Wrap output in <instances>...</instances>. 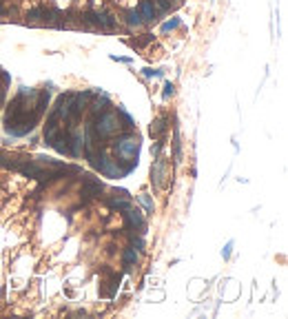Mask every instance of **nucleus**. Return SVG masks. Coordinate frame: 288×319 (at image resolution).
Wrapping results in <instances>:
<instances>
[{"label":"nucleus","mask_w":288,"mask_h":319,"mask_svg":"<svg viewBox=\"0 0 288 319\" xmlns=\"http://www.w3.org/2000/svg\"><path fill=\"white\" fill-rule=\"evenodd\" d=\"M93 129H96L100 138H111L122 129V120H120L116 111H104L93 118Z\"/></svg>","instance_id":"2"},{"label":"nucleus","mask_w":288,"mask_h":319,"mask_svg":"<svg viewBox=\"0 0 288 319\" xmlns=\"http://www.w3.org/2000/svg\"><path fill=\"white\" fill-rule=\"evenodd\" d=\"M131 248L144 250V239H142V237H136V235H131Z\"/></svg>","instance_id":"19"},{"label":"nucleus","mask_w":288,"mask_h":319,"mask_svg":"<svg viewBox=\"0 0 288 319\" xmlns=\"http://www.w3.org/2000/svg\"><path fill=\"white\" fill-rule=\"evenodd\" d=\"M160 149H162V140H158V142L151 146V153L153 155H160Z\"/></svg>","instance_id":"22"},{"label":"nucleus","mask_w":288,"mask_h":319,"mask_svg":"<svg viewBox=\"0 0 288 319\" xmlns=\"http://www.w3.org/2000/svg\"><path fill=\"white\" fill-rule=\"evenodd\" d=\"M173 93H175V86H173L171 82H169V84H164V98H171Z\"/></svg>","instance_id":"20"},{"label":"nucleus","mask_w":288,"mask_h":319,"mask_svg":"<svg viewBox=\"0 0 288 319\" xmlns=\"http://www.w3.org/2000/svg\"><path fill=\"white\" fill-rule=\"evenodd\" d=\"M3 13H5V7H3V5H0V16H3Z\"/></svg>","instance_id":"24"},{"label":"nucleus","mask_w":288,"mask_h":319,"mask_svg":"<svg viewBox=\"0 0 288 319\" xmlns=\"http://www.w3.org/2000/svg\"><path fill=\"white\" fill-rule=\"evenodd\" d=\"M138 11H140V16H142L144 22H156V20H158L156 3H151V0H140Z\"/></svg>","instance_id":"10"},{"label":"nucleus","mask_w":288,"mask_h":319,"mask_svg":"<svg viewBox=\"0 0 288 319\" xmlns=\"http://www.w3.org/2000/svg\"><path fill=\"white\" fill-rule=\"evenodd\" d=\"M140 151V135L138 133H122L120 138L113 140V153L120 160H129L133 162V157H138Z\"/></svg>","instance_id":"1"},{"label":"nucleus","mask_w":288,"mask_h":319,"mask_svg":"<svg viewBox=\"0 0 288 319\" xmlns=\"http://www.w3.org/2000/svg\"><path fill=\"white\" fill-rule=\"evenodd\" d=\"M102 182H100V179H93V177H86L84 179V189H82V193H80V195H82V202H89L91 197H96V195H100V193H102Z\"/></svg>","instance_id":"9"},{"label":"nucleus","mask_w":288,"mask_h":319,"mask_svg":"<svg viewBox=\"0 0 288 319\" xmlns=\"http://www.w3.org/2000/svg\"><path fill=\"white\" fill-rule=\"evenodd\" d=\"M27 18H29L31 22H47V20H51V18H60V11L49 9V7H36V9H31L27 13Z\"/></svg>","instance_id":"8"},{"label":"nucleus","mask_w":288,"mask_h":319,"mask_svg":"<svg viewBox=\"0 0 288 319\" xmlns=\"http://www.w3.org/2000/svg\"><path fill=\"white\" fill-rule=\"evenodd\" d=\"M126 25H129V27H142L144 25V20H142V16H140L138 9H133V11L126 13Z\"/></svg>","instance_id":"14"},{"label":"nucleus","mask_w":288,"mask_h":319,"mask_svg":"<svg viewBox=\"0 0 288 319\" xmlns=\"http://www.w3.org/2000/svg\"><path fill=\"white\" fill-rule=\"evenodd\" d=\"M231 250H233V242H229L224 246V250H222V255H224V259H229L231 257Z\"/></svg>","instance_id":"23"},{"label":"nucleus","mask_w":288,"mask_h":319,"mask_svg":"<svg viewBox=\"0 0 288 319\" xmlns=\"http://www.w3.org/2000/svg\"><path fill=\"white\" fill-rule=\"evenodd\" d=\"M82 22L86 27H98V29H102V31L116 29V18H113L111 13H104V11H89V13H84Z\"/></svg>","instance_id":"5"},{"label":"nucleus","mask_w":288,"mask_h":319,"mask_svg":"<svg viewBox=\"0 0 288 319\" xmlns=\"http://www.w3.org/2000/svg\"><path fill=\"white\" fill-rule=\"evenodd\" d=\"M89 102H91V91L71 93L69 102H67V122H69V126H76L78 118L82 116V111L89 106Z\"/></svg>","instance_id":"3"},{"label":"nucleus","mask_w":288,"mask_h":319,"mask_svg":"<svg viewBox=\"0 0 288 319\" xmlns=\"http://www.w3.org/2000/svg\"><path fill=\"white\" fill-rule=\"evenodd\" d=\"M173 160H175V164L182 162V142H180L178 131H175V135H173Z\"/></svg>","instance_id":"13"},{"label":"nucleus","mask_w":288,"mask_h":319,"mask_svg":"<svg viewBox=\"0 0 288 319\" xmlns=\"http://www.w3.org/2000/svg\"><path fill=\"white\" fill-rule=\"evenodd\" d=\"M151 182L156 189H166L171 184V166L164 155H158L151 166Z\"/></svg>","instance_id":"4"},{"label":"nucleus","mask_w":288,"mask_h":319,"mask_svg":"<svg viewBox=\"0 0 288 319\" xmlns=\"http://www.w3.org/2000/svg\"><path fill=\"white\" fill-rule=\"evenodd\" d=\"M144 76H146V78H160V76H162V71H153V69H144Z\"/></svg>","instance_id":"21"},{"label":"nucleus","mask_w":288,"mask_h":319,"mask_svg":"<svg viewBox=\"0 0 288 319\" xmlns=\"http://www.w3.org/2000/svg\"><path fill=\"white\" fill-rule=\"evenodd\" d=\"M178 27H182V20H180V18H173V20H169V22H164L162 27H160V31H162V33H169V31H173V29H178Z\"/></svg>","instance_id":"17"},{"label":"nucleus","mask_w":288,"mask_h":319,"mask_svg":"<svg viewBox=\"0 0 288 319\" xmlns=\"http://www.w3.org/2000/svg\"><path fill=\"white\" fill-rule=\"evenodd\" d=\"M153 36H149V33H144V38H136V40H129V47H133V49H142V47L146 42H151Z\"/></svg>","instance_id":"16"},{"label":"nucleus","mask_w":288,"mask_h":319,"mask_svg":"<svg viewBox=\"0 0 288 319\" xmlns=\"http://www.w3.org/2000/svg\"><path fill=\"white\" fill-rule=\"evenodd\" d=\"M89 109H91V116L93 118L100 116V113H104V111H109V98H106V96L96 98L93 102H89Z\"/></svg>","instance_id":"12"},{"label":"nucleus","mask_w":288,"mask_h":319,"mask_svg":"<svg viewBox=\"0 0 288 319\" xmlns=\"http://www.w3.org/2000/svg\"><path fill=\"white\" fill-rule=\"evenodd\" d=\"M138 259H140V255L136 253V248H126V250L122 253V262H124V266H133V264H138Z\"/></svg>","instance_id":"15"},{"label":"nucleus","mask_w":288,"mask_h":319,"mask_svg":"<svg viewBox=\"0 0 288 319\" xmlns=\"http://www.w3.org/2000/svg\"><path fill=\"white\" fill-rule=\"evenodd\" d=\"M98 160L100 162H96V166L100 171L104 173V175H111V177H120V175H124V169H120V166L116 164V160H111V157H106L104 153H100L98 155Z\"/></svg>","instance_id":"7"},{"label":"nucleus","mask_w":288,"mask_h":319,"mask_svg":"<svg viewBox=\"0 0 288 319\" xmlns=\"http://www.w3.org/2000/svg\"><path fill=\"white\" fill-rule=\"evenodd\" d=\"M0 76H3V73H0Z\"/></svg>","instance_id":"25"},{"label":"nucleus","mask_w":288,"mask_h":319,"mask_svg":"<svg viewBox=\"0 0 288 319\" xmlns=\"http://www.w3.org/2000/svg\"><path fill=\"white\" fill-rule=\"evenodd\" d=\"M138 199L142 202V206H144V211H146V213H151V211H153V199H151L149 195H146V193H142V195H138Z\"/></svg>","instance_id":"18"},{"label":"nucleus","mask_w":288,"mask_h":319,"mask_svg":"<svg viewBox=\"0 0 288 319\" xmlns=\"http://www.w3.org/2000/svg\"><path fill=\"white\" fill-rule=\"evenodd\" d=\"M124 217H126V233H129V235H136V233H138V235H144V233H146V219H144V215L138 209L126 206Z\"/></svg>","instance_id":"6"},{"label":"nucleus","mask_w":288,"mask_h":319,"mask_svg":"<svg viewBox=\"0 0 288 319\" xmlns=\"http://www.w3.org/2000/svg\"><path fill=\"white\" fill-rule=\"evenodd\" d=\"M166 122H169V116H164V113H162V116H158L156 120H153V122H151V129H149L151 138L162 140V138H164V133H166V126H169Z\"/></svg>","instance_id":"11"}]
</instances>
